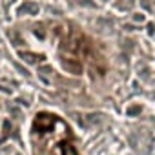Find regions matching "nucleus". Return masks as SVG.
<instances>
[{"instance_id": "f257e3e1", "label": "nucleus", "mask_w": 155, "mask_h": 155, "mask_svg": "<svg viewBox=\"0 0 155 155\" xmlns=\"http://www.w3.org/2000/svg\"><path fill=\"white\" fill-rule=\"evenodd\" d=\"M24 11H31V13H37V11H38V6H37V4H29V2H28V4H24V6L18 9V13H24Z\"/></svg>"}]
</instances>
